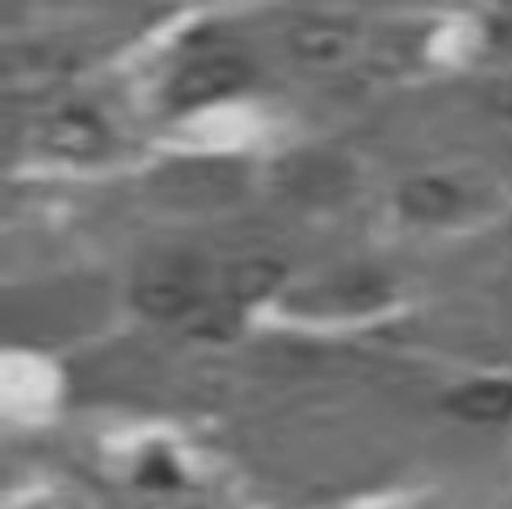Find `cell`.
Listing matches in <instances>:
<instances>
[{"mask_svg":"<svg viewBox=\"0 0 512 509\" xmlns=\"http://www.w3.org/2000/svg\"><path fill=\"white\" fill-rule=\"evenodd\" d=\"M281 270L268 261H248L234 265L224 275V292L231 300L245 301L262 297L279 283Z\"/></svg>","mask_w":512,"mask_h":509,"instance_id":"4","label":"cell"},{"mask_svg":"<svg viewBox=\"0 0 512 509\" xmlns=\"http://www.w3.org/2000/svg\"><path fill=\"white\" fill-rule=\"evenodd\" d=\"M249 79L243 60L231 56L205 57L179 71L167 97L180 108L205 105L242 89Z\"/></svg>","mask_w":512,"mask_h":509,"instance_id":"1","label":"cell"},{"mask_svg":"<svg viewBox=\"0 0 512 509\" xmlns=\"http://www.w3.org/2000/svg\"><path fill=\"white\" fill-rule=\"evenodd\" d=\"M451 409L465 420L498 423L512 415V385L497 380L473 383L451 398Z\"/></svg>","mask_w":512,"mask_h":509,"instance_id":"2","label":"cell"},{"mask_svg":"<svg viewBox=\"0 0 512 509\" xmlns=\"http://www.w3.org/2000/svg\"><path fill=\"white\" fill-rule=\"evenodd\" d=\"M49 138L57 149L82 155L103 144V128L89 112L70 109L52 122Z\"/></svg>","mask_w":512,"mask_h":509,"instance_id":"3","label":"cell"}]
</instances>
